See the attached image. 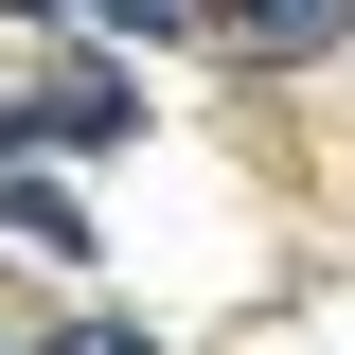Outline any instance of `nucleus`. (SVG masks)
<instances>
[{
	"label": "nucleus",
	"instance_id": "obj_4",
	"mask_svg": "<svg viewBox=\"0 0 355 355\" xmlns=\"http://www.w3.org/2000/svg\"><path fill=\"white\" fill-rule=\"evenodd\" d=\"M36 355H160L142 320H71V338H36Z\"/></svg>",
	"mask_w": 355,
	"mask_h": 355
},
{
	"label": "nucleus",
	"instance_id": "obj_2",
	"mask_svg": "<svg viewBox=\"0 0 355 355\" xmlns=\"http://www.w3.org/2000/svg\"><path fill=\"white\" fill-rule=\"evenodd\" d=\"M231 36H249V53H320V36H338V0H231Z\"/></svg>",
	"mask_w": 355,
	"mask_h": 355
},
{
	"label": "nucleus",
	"instance_id": "obj_1",
	"mask_svg": "<svg viewBox=\"0 0 355 355\" xmlns=\"http://www.w3.org/2000/svg\"><path fill=\"white\" fill-rule=\"evenodd\" d=\"M142 89H36V107H0V142H125Z\"/></svg>",
	"mask_w": 355,
	"mask_h": 355
},
{
	"label": "nucleus",
	"instance_id": "obj_6",
	"mask_svg": "<svg viewBox=\"0 0 355 355\" xmlns=\"http://www.w3.org/2000/svg\"><path fill=\"white\" fill-rule=\"evenodd\" d=\"M18 18H53V0H18Z\"/></svg>",
	"mask_w": 355,
	"mask_h": 355
},
{
	"label": "nucleus",
	"instance_id": "obj_3",
	"mask_svg": "<svg viewBox=\"0 0 355 355\" xmlns=\"http://www.w3.org/2000/svg\"><path fill=\"white\" fill-rule=\"evenodd\" d=\"M0 231H18V249H89V214L53 196V178H0Z\"/></svg>",
	"mask_w": 355,
	"mask_h": 355
},
{
	"label": "nucleus",
	"instance_id": "obj_5",
	"mask_svg": "<svg viewBox=\"0 0 355 355\" xmlns=\"http://www.w3.org/2000/svg\"><path fill=\"white\" fill-rule=\"evenodd\" d=\"M107 18H125V36H160V18H178V0H107Z\"/></svg>",
	"mask_w": 355,
	"mask_h": 355
}]
</instances>
